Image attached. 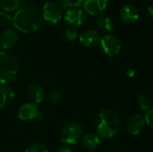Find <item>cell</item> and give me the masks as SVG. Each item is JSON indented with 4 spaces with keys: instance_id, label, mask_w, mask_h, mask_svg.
Returning a JSON list of instances; mask_svg holds the SVG:
<instances>
[{
    "instance_id": "cell-1",
    "label": "cell",
    "mask_w": 153,
    "mask_h": 152,
    "mask_svg": "<svg viewBox=\"0 0 153 152\" xmlns=\"http://www.w3.org/2000/svg\"><path fill=\"white\" fill-rule=\"evenodd\" d=\"M42 11L34 5L20 7L13 16V25L23 33H31L39 30L43 24Z\"/></svg>"
},
{
    "instance_id": "cell-2",
    "label": "cell",
    "mask_w": 153,
    "mask_h": 152,
    "mask_svg": "<svg viewBox=\"0 0 153 152\" xmlns=\"http://www.w3.org/2000/svg\"><path fill=\"white\" fill-rule=\"evenodd\" d=\"M120 129L118 116L110 109L102 110L96 121V133L100 139H110L117 135Z\"/></svg>"
},
{
    "instance_id": "cell-3",
    "label": "cell",
    "mask_w": 153,
    "mask_h": 152,
    "mask_svg": "<svg viewBox=\"0 0 153 152\" xmlns=\"http://www.w3.org/2000/svg\"><path fill=\"white\" fill-rule=\"evenodd\" d=\"M18 73V62L8 51H0V84L12 82Z\"/></svg>"
},
{
    "instance_id": "cell-4",
    "label": "cell",
    "mask_w": 153,
    "mask_h": 152,
    "mask_svg": "<svg viewBox=\"0 0 153 152\" xmlns=\"http://www.w3.org/2000/svg\"><path fill=\"white\" fill-rule=\"evenodd\" d=\"M83 134V129L78 122H69L64 125L61 130L60 137L61 141L66 144H76L82 140Z\"/></svg>"
},
{
    "instance_id": "cell-5",
    "label": "cell",
    "mask_w": 153,
    "mask_h": 152,
    "mask_svg": "<svg viewBox=\"0 0 153 152\" xmlns=\"http://www.w3.org/2000/svg\"><path fill=\"white\" fill-rule=\"evenodd\" d=\"M42 15L44 21L47 22L50 24H56L63 19L62 8L58 3L54 1H48L43 5Z\"/></svg>"
},
{
    "instance_id": "cell-6",
    "label": "cell",
    "mask_w": 153,
    "mask_h": 152,
    "mask_svg": "<svg viewBox=\"0 0 153 152\" xmlns=\"http://www.w3.org/2000/svg\"><path fill=\"white\" fill-rule=\"evenodd\" d=\"M100 46L103 52L108 56L118 55L122 49L121 40L114 34H107L100 39Z\"/></svg>"
},
{
    "instance_id": "cell-7",
    "label": "cell",
    "mask_w": 153,
    "mask_h": 152,
    "mask_svg": "<svg viewBox=\"0 0 153 152\" xmlns=\"http://www.w3.org/2000/svg\"><path fill=\"white\" fill-rule=\"evenodd\" d=\"M63 18L68 26H70L71 28H75V29L77 27L82 26L87 21V16H86L85 12L80 8L67 9Z\"/></svg>"
},
{
    "instance_id": "cell-8",
    "label": "cell",
    "mask_w": 153,
    "mask_h": 152,
    "mask_svg": "<svg viewBox=\"0 0 153 152\" xmlns=\"http://www.w3.org/2000/svg\"><path fill=\"white\" fill-rule=\"evenodd\" d=\"M108 0H82V7L86 13L91 16H100L103 14Z\"/></svg>"
},
{
    "instance_id": "cell-9",
    "label": "cell",
    "mask_w": 153,
    "mask_h": 152,
    "mask_svg": "<svg viewBox=\"0 0 153 152\" xmlns=\"http://www.w3.org/2000/svg\"><path fill=\"white\" fill-rule=\"evenodd\" d=\"M119 15L124 22L127 24H132L138 21L140 17V13L137 6H135L134 4H126L121 7Z\"/></svg>"
},
{
    "instance_id": "cell-10",
    "label": "cell",
    "mask_w": 153,
    "mask_h": 152,
    "mask_svg": "<svg viewBox=\"0 0 153 152\" xmlns=\"http://www.w3.org/2000/svg\"><path fill=\"white\" fill-rule=\"evenodd\" d=\"M18 41V33L14 29H4L0 34V47L5 51L11 49Z\"/></svg>"
},
{
    "instance_id": "cell-11",
    "label": "cell",
    "mask_w": 153,
    "mask_h": 152,
    "mask_svg": "<svg viewBox=\"0 0 153 152\" xmlns=\"http://www.w3.org/2000/svg\"><path fill=\"white\" fill-rule=\"evenodd\" d=\"M39 112L37 104L27 102L22 105L18 110V117L22 121H30L38 117Z\"/></svg>"
},
{
    "instance_id": "cell-12",
    "label": "cell",
    "mask_w": 153,
    "mask_h": 152,
    "mask_svg": "<svg viewBox=\"0 0 153 152\" xmlns=\"http://www.w3.org/2000/svg\"><path fill=\"white\" fill-rule=\"evenodd\" d=\"M101 37L100 33L95 30H87L82 31L79 35V40L81 44L87 47H94L100 43Z\"/></svg>"
},
{
    "instance_id": "cell-13",
    "label": "cell",
    "mask_w": 153,
    "mask_h": 152,
    "mask_svg": "<svg viewBox=\"0 0 153 152\" xmlns=\"http://www.w3.org/2000/svg\"><path fill=\"white\" fill-rule=\"evenodd\" d=\"M145 120L140 115L132 116L127 122V131L131 135H139L145 127Z\"/></svg>"
},
{
    "instance_id": "cell-14",
    "label": "cell",
    "mask_w": 153,
    "mask_h": 152,
    "mask_svg": "<svg viewBox=\"0 0 153 152\" xmlns=\"http://www.w3.org/2000/svg\"><path fill=\"white\" fill-rule=\"evenodd\" d=\"M15 98L13 90L4 84H0V108H9Z\"/></svg>"
},
{
    "instance_id": "cell-15",
    "label": "cell",
    "mask_w": 153,
    "mask_h": 152,
    "mask_svg": "<svg viewBox=\"0 0 153 152\" xmlns=\"http://www.w3.org/2000/svg\"><path fill=\"white\" fill-rule=\"evenodd\" d=\"M28 96L32 103H40L45 97V92L43 88L39 84H32L28 89Z\"/></svg>"
},
{
    "instance_id": "cell-16",
    "label": "cell",
    "mask_w": 153,
    "mask_h": 152,
    "mask_svg": "<svg viewBox=\"0 0 153 152\" xmlns=\"http://www.w3.org/2000/svg\"><path fill=\"white\" fill-rule=\"evenodd\" d=\"M100 144V138L97 133H87L82 138V146L88 151L97 149Z\"/></svg>"
},
{
    "instance_id": "cell-17",
    "label": "cell",
    "mask_w": 153,
    "mask_h": 152,
    "mask_svg": "<svg viewBox=\"0 0 153 152\" xmlns=\"http://www.w3.org/2000/svg\"><path fill=\"white\" fill-rule=\"evenodd\" d=\"M96 24L100 30L105 32H111L115 29V23L112 18L105 14H101L98 16L96 20Z\"/></svg>"
},
{
    "instance_id": "cell-18",
    "label": "cell",
    "mask_w": 153,
    "mask_h": 152,
    "mask_svg": "<svg viewBox=\"0 0 153 152\" xmlns=\"http://www.w3.org/2000/svg\"><path fill=\"white\" fill-rule=\"evenodd\" d=\"M22 4V0H0V6L4 12L17 11Z\"/></svg>"
},
{
    "instance_id": "cell-19",
    "label": "cell",
    "mask_w": 153,
    "mask_h": 152,
    "mask_svg": "<svg viewBox=\"0 0 153 152\" xmlns=\"http://www.w3.org/2000/svg\"><path fill=\"white\" fill-rule=\"evenodd\" d=\"M136 102H137L138 107L142 110L148 111L151 108V106H152L151 99L148 96H146L145 94H140V95H138L137 99H136Z\"/></svg>"
},
{
    "instance_id": "cell-20",
    "label": "cell",
    "mask_w": 153,
    "mask_h": 152,
    "mask_svg": "<svg viewBox=\"0 0 153 152\" xmlns=\"http://www.w3.org/2000/svg\"><path fill=\"white\" fill-rule=\"evenodd\" d=\"M57 3L62 9L79 8L82 5V0H58Z\"/></svg>"
},
{
    "instance_id": "cell-21",
    "label": "cell",
    "mask_w": 153,
    "mask_h": 152,
    "mask_svg": "<svg viewBox=\"0 0 153 152\" xmlns=\"http://www.w3.org/2000/svg\"><path fill=\"white\" fill-rule=\"evenodd\" d=\"M13 24V16L7 12L0 11V28L7 29Z\"/></svg>"
},
{
    "instance_id": "cell-22",
    "label": "cell",
    "mask_w": 153,
    "mask_h": 152,
    "mask_svg": "<svg viewBox=\"0 0 153 152\" xmlns=\"http://www.w3.org/2000/svg\"><path fill=\"white\" fill-rule=\"evenodd\" d=\"M63 37L66 41H74L78 37H79V32L77 30V29L75 28H68L66 29L64 33H63Z\"/></svg>"
},
{
    "instance_id": "cell-23",
    "label": "cell",
    "mask_w": 153,
    "mask_h": 152,
    "mask_svg": "<svg viewBox=\"0 0 153 152\" xmlns=\"http://www.w3.org/2000/svg\"><path fill=\"white\" fill-rule=\"evenodd\" d=\"M25 152H48V148L45 144L37 142V143L30 144L26 149Z\"/></svg>"
},
{
    "instance_id": "cell-24",
    "label": "cell",
    "mask_w": 153,
    "mask_h": 152,
    "mask_svg": "<svg viewBox=\"0 0 153 152\" xmlns=\"http://www.w3.org/2000/svg\"><path fill=\"white\" fill-rule=\"evenodd\" d=\"M47 99L50 103H57L61 99V93L57 90H51L48 93Z\"/></svg>"
},
{
    "instance_id": "cell-25",
    "label": "cell",
    "mask_w": 153,
    "mask_h": 152,
    "mask_svg": "<svg viewBox=\"0 0 153 152\" xmlns=\"http://www.w3.org/2000/svg\"><path fill=\"white\" fill-rule=\"evenodd\" d=\"M144 120H145V124L149 127L153 129V108H151L148 111H146Z\"/></svg>"
},
{
    "instance_id": "cell-26",
    "label": "cell",
    "mask_w": 153,
    "mask_h": 152,
    "mask_svg": "<svg viewBox=\"0 0 153 152\" xmlns=\"http://www.w3.org/2000/svg\"><path fill=\"white\" fill-rule=\"evenodd\" d=\"M56 152H73V150L70 147L67 146H63L61 148H59Z\"/></svg>"
},
{
    "instance_id": "cell-27",
    "label": "cell",
    "mask_w": 153,
    "mask_h": 152,
    "mask_svg": "<svg viewBox=\"0 0 153 152\" xmlns=\"http://www.w3.org/2000/svg\"><path fill=\"white\" fill-rule=\"evenodd\" d=\"M147 12H148L149 15L153 19V4H150V5L147 7Z\"/></svg>"
},
{
    "instance_id": "cell-28",
    "label": "cell",
    "mask_w": 153,
    "mask_h": 152,
    "mask_svg": "<svg viewBox=\"0 0 153 152\" xmlns=\"http://www.w3.org/2000/svg\"><path fill=\"white\" fill-rule=\"evenodd\" d=\"M134 71H133V70H130V71H128L127 72V75H129V76H134Z\"/></svg>"
}]
</instances>
